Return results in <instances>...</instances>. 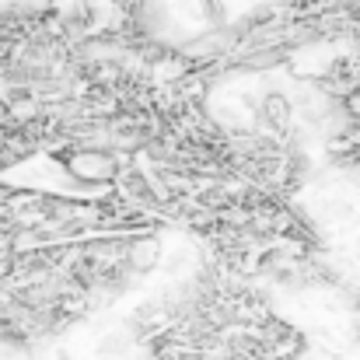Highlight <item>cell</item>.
<instances>
[{
	"instance_id": "cell-1",
	"label": "cell",
	"mask_w": 360,
	"mask_h": 360,
	"mask_svg": "<svg viewBox=\"0 0 360 360\" xmlns=\"http://www.w3.org/2000/svg\"><path fill=\"white\" fill-rule=\"evenodd\" d=\"M210 7H214V11H217V0H210Z\"/></svg>"
}]
</instances>
